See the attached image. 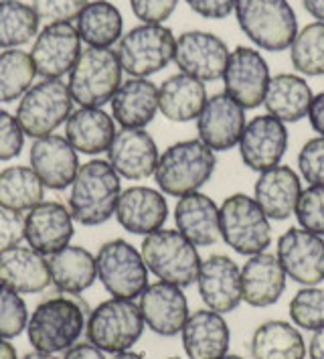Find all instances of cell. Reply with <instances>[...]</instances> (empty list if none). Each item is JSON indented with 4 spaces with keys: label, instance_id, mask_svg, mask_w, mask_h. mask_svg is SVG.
I'll return each instance as SVG.
<instances>
[{
    "label": "cell",
    "instance_id": "cell-5",
    "mask_svg": "<svg viewBox=\"0 0 324 359\" xmlns=\"http://www.w3.org/2000/svg\"><path fill=\"white\" fill-rule=\"evenodd\" d=\"M140 254L148 272H153L158 280L181 288L197 284L203 260L197 246L191 244L181 231L162 227L154 233L144 236Z\"/></svg>",
    "mask_w": 324,
    "mask_h": 359
},
{
    "label": "cell",
    "instance_id": "cell-43",
    "mask_svg": "<svg viewBox=\"0 0 324 359\" xmlns=\"http://www.w3.org/2000/svg\"><path fill=\"white\" fill-rule=\"evenodd\" d=\"M298 175L308 187H324V136L306 140L298 152Z\"/></svg>",
    "mask_w": 324,
    "mask_h": 359
},
{
    "label": "cell",
    "instance_id": "cell-53",
    "mask_svg": "<svg viewBox=\"0 0 324 359\" xmlns=\"http://www.w3.org/2000/svg\"><path fill=\"white\" fill-rule=\"evenodd\" d=\"M0 359H19L15 345L8 339H0Z\"/></svg>",
    "mask_w": 324,
    "mask_h": 359
},
{
    "label": "cell",
    "instance_id": "cell-44",
    "mask_svg": "<svg viewBox=\"0 0 324 359\" xmlns=\"http://www.w3.org/2000/svg\"><path fill=\"white\" fill-rule=\"evenodd\" d=\"M90 0H33V11L37 13L38 20L47 25L53 22H73L87 6Z\"/></svg>",
    "mask_w": 324,
    "mask_h": 359
},
{
    "label": "cell",
    "instance_id": "cell-48",
    "mask_svg": "<svg viewBox=\"0 0 324 359\" xmlns=\"http://www.w3.org/2000/svg\"><path fill=\"white\" fill-rule=\"evenodd\" d=\"M192 13L209 20H223L235 11V0H185Z\"/></svg>",
    "mask_w": 324,
    "mask_h": 359
},
{
    "label": "cell",
    "instance_id": "cell-2",
    "mask_svg": "<svg viewBox=\"0 0 324 359\" xmlns=\"http://www.w3.org/2000/svg\"><path fill=\"white\" fill-rule=\"evenodd\" d=\"M122 193V177L104 158H92L77 170L69 191V211L77 224L96 227L112 219Z\"/></svg>",
    "mask_w": 324,
    "mask_h": 359
},
{
    "label": "cell",
    "instance_id": "cell-20",
    "mask_svg": "<svg viewBox=\"0 0 324 359\" xmlns=\"http://www.w3.org/2000/svg\"><path fill=\"white\" fill-rule=\"evenodd\" d=\"M140 313L144 325L160 337L181 335L189 319V301L181 286L158 283L148 284L140 294Z\"/></svg>",
    "mask_w": 324,
    "mask_h": 359
},
{
    "label": "cell",
    "instance_id": "cell-27",
    "mask_svg": "<svg viewBox=\"0 0 324 359\" xmlns=\"http://www.w3.org/2000/svg\"><path fill=\"white\" fill-rule=\"evenodd\" d=\"M174 226L197 248L215 246L221 240L219 205L201 191L183 195L174 205Z\"/></svg>",
    "mask_w": 324,
    "mask_h": 359
},
{
    "label": "cell",
    "instance_id": "cell-32",
    "mask_svg": "<svg viewBox=\"0 0 324 359\" xmlns=\"http://www.w3.org/2000/svg\"><path fill=\"white\" fill-rule=\"evenodd\" d=\"M47 264L51 284L65 294H81L97 280L96 256L81 246H65L47 256Z\"/></svg>",
    "mask_w": 324,
    "mask_h": 359
},
{
    "label": "cell",
    "instance_id": "cell-40",
    "mask_svg": "<svg viewBox=\"0 0 324 359\" xmlns=\"http://www.w3.org/2000/svg\"><path fill=\"white\" fill-rule=\"evenodd\" d=\"M290 319L302 331H318L324 327V288L304 286L290 301Z\"/></svg>",
    "mask_w": 324,
    "mask_h": 359
},
{
    "label": "cell",
    "instance_id": "cell-35",
    "mask_svg": "<svg viewBox=\"0 0 324 359\" xmlns=\"http://www.w3.org/2000/svg\"><path fill=\"white\" fill-rule=\"evenodd\" d=\"M81 43L97 49H112L124 35V17L120 8L108 0H94L81 11L76 20Z\"/></svg>",
    "mask_w": 324,
    "mask_h": 359
},
{
    "label": "cell",
    "instance_id": "cell-46",
    "mask_svg": "<svg viewBox=\"0 0 324 359\" xmlns=\"http://www.w3.org/2000/svg\"><path fill=\"white\" fill-rule=\"evenodd\" d=\"M178 0H130L134 17L144 25H162L176 11Z\"/></svg>",
    "mask_w": 324,
    "mask_h": 359
},
{
    "label": "cell",
    "instance_id": "cell-29",
    "mask_svg": "<svg viewBox=\"0 0 324 359\" xmlns=\"http://www.w3.org/2000/svg\"><path fill=\"white\" fill-rule=\"evenodd\" d=\"M110 106L122 128H146L158 112V88L148 77H130L122 81Z\"/></svg>",
    "mask_w": 324,
    "mask_h": 359
},
{
    "label": "cell",
    "instance_id": "cell-25",
    "mask_svg": "<svg viewBox=\"0 0 324 359\" xmlns=\"http://www.w3.org/2000/svg\"><path fill=\"white\" fill-rule=\"evenodd\" d=\"M286 272L276 254L249 256L241 268V299L255 309L276 304L286 290Z\"/></svg>",
    "mask_w": 324,
    "mask_h": 359
},
{
    "label": "cell",
    "instance_id": "cell-9",
    "mask_svg": "<svg viewBox=\"0 0 324 359\" xmlns=\"http://www.w3.org/2000/svg\"><path fill=\"white\" fill-rule=\"evenodd\" d=\"M73 97L61 79H41L20 97L17 106V120L24 136L43 138L55 134L59 126L67 122L73 112Z\"/></svg>",
    "mask_w": 324,
    "mask_h": 359
},
{
    "label": "cell",
    "instance_id": "cell-21",
    "mask_svg": "<svg viewBox=\"0 0 324 359\" xmlns=\"http://www.w3.org/2000/svg\"><path fill=\"white\" fill-rule=\"evenodd\" d=\"M108 163L128 181H144L154 177L160 152L146 128H120L108 149Z\"/></svg>",
    "mask_w": 324,
    "mask_h": 359
},
{
    "label": "cell",
    "instance_id": "cell-50",
    "mask_svg": "<svg viewBox=\"0 0 324 359\" xmlns=\"http://www.w3.org/2000/svg\"><path fill=\"white\" fill-rule=\"evenodd\" d=\"M306 118L310 120L312 130L318 136H324V92L312 97V104H310V110H308Z\"/></svg>",
    "mask_w": 324,
    "mask_h": 359
},
{
    "label": "cell",
    "instance_id": "cell-11",
    "mask_svg": "<svg viewBox=\"0 0 324 359\" xmlns=\"http://www.w3.org/2000/svg\"><path fill=\"white\" fill-rule=\"evenodd\" d=\"M97 280L114 299H140L148 286V268L140 250L122 238L101 244L96 254Z\"/></svg>",
    "mask_w": 324,
    "mask_h": 359
},
{
    "label": "cell",
    "instance_id": "cell-30",
    "mask_svg": "<svg viewBox=\"0 0 324 359\" xmlns=\"http://www.w3.org/2000/svg\"><path fill=\"white\" fill-rule=\"evenodd\" d=\"M207 100L205 83L181 72L158 86V112L171 122L185 124L197 120Z\"/></svg>",
    "mask_w": 324,
    "mask_h": 359
},
{
    "label": "cell",
    "instance_id": "cell-51",
    "mask_svg": "<svg viewBox=\"0 0 324 359\" xmlns=\"http://www.w3.org/2000/svg\"><path fill=\"white\" fill-rule=\"evenodd\" d=\"M308 355L310 359H324V327L312 333V339L308 343Z\"/></svg>",
    "mask_w": 324,
    "mask_h": 359
},
{
    "label": "cell",
    "instance_id": "cell-17",
    "mask_svg": "<svg viewBox=\"0 0 324 359\" xmlns=\"http://www.w3.org/2000/svg\"><path fill=\"white\" fill-rule=\"evenodd\" d=\"M76 219L59 201H41L24 213V242L43 256H51L71 244Z\"/></svg>",
    "mask_w": 324,
    "mask_h": 359
},
{
    "label": "cell",
    "instance_id": "cell-19",
    "mask_svg": "<svg viewBox=\"0 0 324 359\" xmlns=\"http://www.w3.org/2000/svg\"><path fill=\"white\" fill-rule=\"evenodd\" d=\"M197 286L205 306L219 315L233 313L244 303L241 268L227 254H213L201 262Z\"/></svg>",
    "mask_w": 324,
    "mask_h": 359
},
{
    "label": "cell",
    "instance_id": "cell-31",
    "mask_svg": "<svg viewBox=\"0 0 324 359\" xmlns=\"http://www.w3.org/2000/svg\"><path fill=\"white\" fill-rule=\"evenodd\" d=\"M115 133L114 118L104 108H77L65 122V138L69 144L90 156L108 152Z\"/></svg>",
    "mask_w": 324,
    "mask_h": 359
},
{
    "label": "cell",
    "instance_id": "cell-23",
    "mask_svg": "<svg viewBox=\"0 0 324 359\" xmlns=\"http://www.w3.org/2000/svg\"><path fill=\"white\" fill-rule=\"evenodd\" d=\"M114 217L128 233L148 236L162 229L169 219V201L160 189L132 185L122 189Z\"/></svg>",
    "mask_w": 324,
    "mask_h": 359
},
{
    "label": "cell",
    "instance_id": "cell-3",
    "mask_svg": "<svg viewBox=\"0 0 324 359\" xmlns=\"http://www.w3.org/2000/svg\"><path fill=\"white\" fill-rule=\"evenodd\" d=\"M217 169V154L199 138L171 144L160 154L154 170L158 189L169 197H183L201 191Z\"/></svg>",
    "mask_w": 324,
    "mask_h": 359
},
{
    "label": "cell",
    "instance_id": "cell-13",
    "mask_svg": "<svg viewBox=\"0 0 324 359\" xmlns=\"http://www.w3.org/2000/svg\"><path fill=\"white\" fill-rule=\"evenodd\" d=\"M276 258L288 278L302 286L324 283V238L302 227H288L278 238Z\"/></svg>",
    "mask_w": 324,
    "mask_h": 359
},
{
    "label": "cell",
    "instance_id": "cell-15",
    "mask_svg": "<svg viewBox=\"0 0 324 359\" xmlns=\"http://www.w3.org/2000/svg\"><path fill=\"white\" fill-rule=\"evenodd\" d=\"M81 53V39L73 22H53L38 31L31 47V61L43 79L67 76Z\"/></svg>",
    "mask_w": 324,
    "mask_h": 359
},
{
    "label": "cell",
    "instance_id": "cell-16",
    "mask_svg": "<svg viewBox=\"0 0 324 359\" xmlns=\"http://www.w3.org/2000/svg\"><path fill=\"white\" fill-rule=\"evenodd\" d=\"M288 128L278 118L264 114L249 120L237 142L241 163L249 170L264 172L282 163L288 151Z\"/></svg>",
    "mask_w": 324,
    "mask_h": 359
},
{
    "label": "cell",
    "instance_id": "cell-18",
    "mask_svg": "<svg viewBox=\"0 0 324 359\" xmlns=\"http://www.w3.org/2000/svg\"><path fill=\"white\" fill-rule=\"evenodd\" d=\"M195 122L197 138L215 152H227L235 149L248 124L246 110L239 104H235L225 92L211 95L203 112L199 114Z\"/></svg>",
    "mask_w": 324,
    "mask_h": 359
},
{
    "label": "cell",
    "instance_id": "cell-38",
    "mask_svg": "<svg viewBox=\"0 0 324 359\" xmlns=\"http://www.w3.org/2000/svg\"><path fill=\"white\" fill-rule=\"evenodd\" d=\"M31 55L20 49L0 51V104H13L27 94L35 81Z\"/></svg>",
    "mask_w": 324,
    "mask_h": 359
},
{
    "label": "cell",
    "instance_id": "cell-12",
    "mask_svg": "<svg viewBox=\"0 0 324 359\" xmlns=\"http://www.w3.org/2000/svg\"><path fill=\"white\" fill-rule=\"evenodd\" d=\"M269 79L272 76L267 61L258 49L239 45L229 53L227 65L223 72L225 94L244 110L264 106Z\"/></svg>",
    "mask_w": 324,
    "mask_h": 359
},
{
    "label": "cell",
    "instance_id": "cell-6",
    "mask_svg": "<svg viewBox=\"0 0 324 359\" xmlns=\"http://www.w3.org/2000/svg\"><path fill=\"white\" fill-rule=\"evenodd\" d=\"M122 65L114 49L85 47L69 72V94L79 108H104L122 86Z\"/></svg>",
    "mask_w": 324,
    "mask_h": 359
},
{
    "label": "cell",
    "instance_id": "cell-34",
    "mask_svg": "<svg viewBox=\"0 0 324 359\" xmlns=\"http://www.w3.org/2000/svg\"><path fill=\"white\" fill-rule=\"evenodd\" d=\"M249 351L253 359H304L306 341L292 323L272 319L253 331Z\"/></svg>",
    "mask_w": 324,
    "mask_h": 359
},
{
    "label": "cell",
    "instance_id": "cell-37",
    "mask_svg": "<svg viewBox=\"0 0 324 359\" xmlns=\"http://www.w3.org/2000/svg\"><path fill=\"white\" fill-rule=\"evenodd\" d=\"M37 13L19 0H0V49H20L38 35Z\"/></svg>",
    "mask_w": 324,
    "mask_h": 359
},
{
    "label": "cell",
    "instance_id": "cell-22",
    "mask_svg": "<svg viewBox=\"0 0 324 359\" xmlns=\"http://www.w3.org/2000/svg\"><path fill=\"white\" fill-rule=\"evenodd\" d=\"M29 167L37 172L45 189L63 191L71 187L79 170V152L65 136L49 134L35 138L29 152Z\"/></svg>",
    "mask_w": 324,
    "mask_h": 359
},
{
    "label": "cell",
    "instance_id": "cell-36",
    "mask_svg": "<svg viewBox=\"0 0 324 359\" xmlns=\"http://www.w3.org/2000/svg\"><path fill=\"white\" fill-rule=\"evenodd\" d=\"M45 201V185L31 167L15 165L0 170V208L27 213Z\"/></svg>",
    "mask_w": 324,
    "mask_h": 359
},
{
    "label": "cell",
    "instance_id": "cell-39",
    "mask_svg": "<svg viewBox=\"0 0 324 359\" xmlns=\"http://www.w3.org/2000/svg\"><path fill=\"white\" fill-rule=\"evenodd\" d=\"M290 61L300 76H324V22L314 20L296 33L290 45Z\"/></svg>",
    "mask_w": 324,
    "mask_h": 359
},
{
    "label": "cell",
    "instance_id": "cell-28",
    "mask_svg": "<svg viewBox=\"0 0 324 359\" xmlns=\"http://www.w3.org/2000/svg\"><path fill=\"white\" fill-rule=\"evenodd\" d=\"M0 283L19 294H37L51 284L47 258L31 246H10L0 252Z\"/></svg>",
    "mask_w": 324,
    "mask_h": 359
},
{
    "label": "cell",
    "instance_id": "cell-26",
    "mask_svg": "<svg viewBox=\"0 0 324 359\" xmlns=\"http://www.w3.org/2000/svg\"><path fill=\"white\" fill-rule=\"evenodd\" d=\"M181 337L189 359H221L229 353L231 331L227 321L211 309L191 313Z\"/></svg>",
    "mask_w": 324,
    "mask_h": 359
},
{
    "label": "cell",
    "instance_id": "cell-4",
    "mask_svg": "<svg viewBox=\"0 0 324 359\" xmlns=\"http://www.w3.org/2000/svg\"><path fill=\"white\" fill-rule=\"evenodd\" d=\"M235 17L244 35L264 51L290 49L298 19L288 0H235Z\"/></svg>",
    "mask_w": 324,
    "mask_h": 359
},
{
    "label": "cell",
    "instance_id": "cell-33",
    "mask_svg": "<svg viewBox=\"0 0 324 359\" xmlns=\"http://www.w3.org/2000/svg\"><path fill=\"white\" fill-rule=\"evenodd\" d=\"M312 97V88L304 77L298 74H278L267 83L264 106L269 116L284 124H294L308 116Z\"/></svg>",
    "mask_w": 324,
    "mask_h": 359
},
{
    "label": "cell",
    "instance_id": "cell-1",
    "mask_svg": "<svg viewBox=\"0 0 324 359\" xmlns=\"http://www.w3.org/2000/svg\"><path fill=\"white\" fill-rule=\"evenodd\" d=\"M85 304L77 294H55L37 304L27 323V335L33 349L43 353L67 351L85 331Z\"/></svg>",
    "mask_w": 324,
    "mask_h": 359
},
{
    "label": "cell",
    "instance_id": "cell-56",
    "mask_svg": "<svg viewBox=\"0 0 324 359\" xmlns=\"http://www.w3.org/2000/svg\"><path fill=\"white\" fill-rule=\"evenodd\" d=\"M221 359H246V358H241V355H233V353H227V355H223Z\"/></svg>",
    "mask_w": 324,
    "mask_h": 359
},
{
    "label": "cell",
    "instance_id": "cell-7",
    "mask_svg": "<svg viewBox=\"0 0 324 359\" xmlns=\"http://www.w3.org/2000/svg\"><path fill=\"white\" fill-rule=\"evenodd\" d=\"M221 240L239 256H255L272 244V224L253 197L233 193L219 208Z\"/></svg>",
    "mask_w": 324,
    "mask_h": 359
},
{
    "label": "cell",
    "instance_id": "cell-8",
    "mask_svg": "<svg viewBox=\"0 0 324 359\" xmlns=\"http://www.w3.org/2000/svg\"><path fill=\"white\" fill-rule=\"evenodd\" d=\"M140 306L128 299H108L90 313L85 323V337L104 353L128 351L144 333Z\"/></svg>",
    "mask_w": 324,
    "mask_h": 359
},
{
    "label": "cell",
    "instance_id": "cell-52",
    "mask_svg": "<svg viewBox=\"0 0 324 359\" xmlns=\"http://www.w3.org/2000/svg\"><path fill=\"white\" fill-rule=\"evenodd\" d=\"M302 6L312 19L324 22V0H302Z\"/></svg>",
    "mask_w": 324,
    "mask_h": 359
},
{
    "label": "cell",
    "instance_id": "cell-57",
    "mask_svg": "<svg viewBox=\"0 0 324 359\" xmlns=\"http://www.w3.org/2000/svg\"><path fill=\"white\" fill-rule=\"evenodd\" d=\"M169 359H181V358H169Z\"/></svg>",
    "mask_w": 324,
    "mask_h": 359
},
{
    "label": "cell",
    "instance_id": "cell-49",
    "mask_svg": "<svg viewBox=\"0 0 324 359\" xmlns=\"http://www.w3.org/2000/svg\"><path fill=\"white\" fill-rule=\"evenodd\" d=\"M61 359H106L104 351L97 349L94 343L90 341H83V343H76L71 345Z\"/></svg>",
    "mask_w": 324,
    "mask_h": 359
},
{
    "label": "cell",
    "instance_id": "cell-45",
    "mask_svg": "<svg viewBox=\"0 0 324 359\" xmlns=\"http://www.w3.org/2000/svg\"><path fill=\"white\" fill-rule=\"evenodd\" d=\"M24 147V133L17 116L0 108V161L17 158Z\"/></svg>",
    "mask_w": 324,
    "mask_h": 359
},
{
    "label": "cell",
    "instance_id": "cell-55",
    "mask_svg": "<svg viewBox=\"0 0 324 359\" xmlns=\"http://www.w3.org/2000/svg\"><path fill=\"white\" fill-rule=\"evenodd\" d=\"M20 359H57L53 353H43V351H31V353H24Z\"/></svg>",
    "mask_w": 324,
    "mask_h": 359
},
{
    "label": "cell",
    "instance_id": "cell-24",
    "mask_svg": "<svg viewBox=\"0 0 324 359\" xmlns=\"http://www.w3.org/2000/svg\"><path fill=\"white\" fill-rule=\"evenodd\" d=\"M302 195V179L288 165H276L260 172L253 185V199L272 222H284L294 215Z\"/></svg>",
    "mask_w": 324,
    "mask_h": 359
},
{
    "label": "cell",
    "instance_id": "cell-54",
    "mask_svg": "<svg viewBox=\"0 0 324 359\" xmlns=\"http://www.w3.org/2000/svg\"><path fill=\"white\" fill-rule=\"evenodd\" d=\"M108 359H146L142 353H136V351H120V353H112V358Z\"/></svg>",
    "mask_w": 324,
    "mask_h": 359
},
{
    "label": "cell",
    "instance_id": "cell-41",
    "mask_svg": "<svg viewBox=\"0 0 324 359\" xmlns=\"http://www.w3.org/2000/svg\"><path fill=\"white\" fill-rule=\"evenodd\" d=\"M29 311L19 292L0 283V339H15L27 329Z\"/></svg>",
    "mask_w": 324,
    "mask_h": 359
},
{
    "label": "cell",
    "instance_id": "cell-14",
    "mask_svg": "<svg viewBox=\"0 0 324 359\" xmlns=\"http://www.w3.org/2000/svg\"><path fill=\"white\" fill-rule=\"evenodd\" d=\"M227 43L209 31H185L176 37L174 63L181 74L199 81H215L223 77L229 59Z\"/></svg>",
    "mask_w": 324,
    "mask_h": 359
},
{
    "label": "cell",
    "instance_id": "cell-47",
    "mask_svg": "<svg viewBox=\"0 0 324 359\" xmlns=\"http://www.w3.org/2000/svg\"><path fill=\"white\" fill-rule=\"evenodd\" d=\"M24 240V213L0 208V252Z\"/></svg>",
    "mask_w": 324,
    "mask_h": 359
},
{
    "label": "cell",
    "instance_id": "cell-10",
    "mask_svg": "<svg viewBox=\"0 0 324 359\" xmlns=\"http://www.w3.org/2000/svg\"><path fill=\"white\" fill-rule=\"evenodd\" d=\"M176 49V37L164 25H138L118 41V59L130 77H150L162 72Z\"/></svg>",
    "mask_w": 324,
    "mask_h": 359
},
{
    "label": "cell",
    "instance_id": "cell-42",
    "mask_svg": "<svg viewBox=\"0 0 324 359\" xmlns=\"http://www.w3.org/2000/svg\"><path fill=\"white\" fill-rule=\"evenodd\" d=\"M302 229L324 238V187H306L294 211Z\"/></svg>",
    "mask_w": 324,
    "mask_h": 359
}]
</instances>
